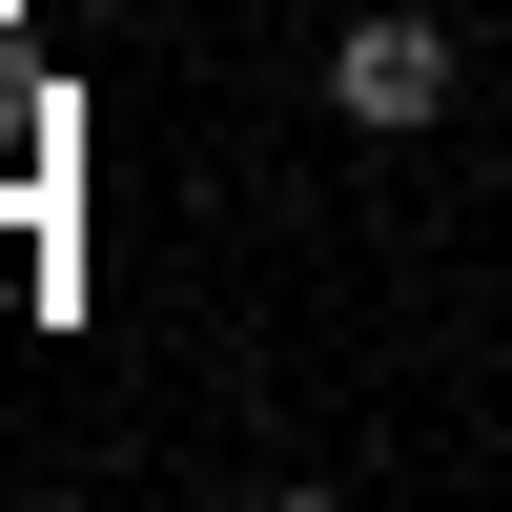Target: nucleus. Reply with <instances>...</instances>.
Masks as SVG:
<instances>
[{"label":"nucleus","mask_w":512,"mask_h":512,"mask_svg":"<svg viewBox=\"0 0 512 512\" xmlns=\"http://www.w3.org/2000/svg\"><path fill=\"white\" fill-rule=\"evenodd\" d=\"M451 82H472L451 21H349V41H328V103H349V123H451Z\"/></svg>","instance_id":"obj_1"}]
</instances>
